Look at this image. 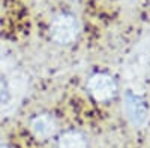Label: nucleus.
Segmentation results:
<instances>
[{
    "mask_svg": "<svg viewBox=\"0 0 150 148\" xmlns=\"http://www.w3.org/2000/svg\"><path fill=\"white\" fill-rule=\"evenodd\" d=\"M87 90L98 102L108 100L116 94V82L107 73H95L87 82Z\"/></svg>",
    "mask_w": 150,
    "mask_h": 148,
    "instance_id": "obj_2",
    "label": "nucleus"
},
{
    "mask_svg": "<svg viewBox=\"0 0 150 148\" xmlns=\"http://www.w3.org/2000/svg\"><path fill=\"white\" fill-rule=\"evenodd\" d=\"M80 24L71 14H59L50 24V36L59 45H69L78 36Z\"/></svg>",
    "mask_w": 150,
    "mask_h": 148,
    "instance_id": "obj_1",
    "label": "nucleus"
},
{
    "mask_svg": "<svg viewBox=\"0 0 150 148\" xmlns=\"http://www.w3.org/2000/svg\"><path fill=\"white\" fill-rule=\"evenodd\" d=\"M56 129H57L56 118L50 114L36 115L30 121V130L35 136L39 138V139H47L50 136H53Z\"/></svg>",
    "mask_w": 150,
    "mask_h": 148,
    "instance_id": "obj_3",
    "label": "nucleus"
},
{
    "mask_svg": "<svg viewBox=\"0 0 150 148\" xmlns=\"http://www.w3.org/2000/svg\"><path fill=\"white\" fill-rule=\"evenodd\" d=\"M57 148H87V141L80 132H65L59 138Z\"/></svg>",
    "mask_w": 150,
    "mask_h": 148,
    "instance_id": "obj_5",
    "label": "nucleus"
},
{
    "mask_svg": "<svg viewBox=\"0 0 150 148\" xmlns=\"http://www.w3.org/2000/svg\"><path fill=\"white\" fill-rule=\"evenodd\" d=\"M0 148H9L8 145H3V144H0Z\"/></svg>",
    "mask_w": 150,
    "mask_h": 148,
    "instance_id": "obj_7",
    "label": "nucleus"
},
{
    "mask_svg": "<svg viewBox=\"0 0 150 148\" xmlns=\"http://www.w3.org/2000/svg\"><path fill=\"white\" fill-rule=\"evenodd\" d=\"M125 106H126V112L129 118L132 120L134 124H143L147 118V106L146 102L141 97L135 96L132 93L126 94V100H125Z\"/></svg>",
    "mask_w": 150,
    "mask_h": 148,
    "instance_id": "obj_4",
    "label": "nucleus"
},
{
    "mask_svg": "<svg viewBox=\"0 0 150 148\" xmlns=\"http://www.w3.org/2000/svg\"><path fill=\"white\" fill-rule=\"evenodd\" d=\"M14 102V91L6 78H0V109L8 108Z\"/></svg>",
    "mask_w": 150,
    "mask_h": 148,
    "instance_id": "obj_6",
    "label": "nucleus"
}]
</instances>
